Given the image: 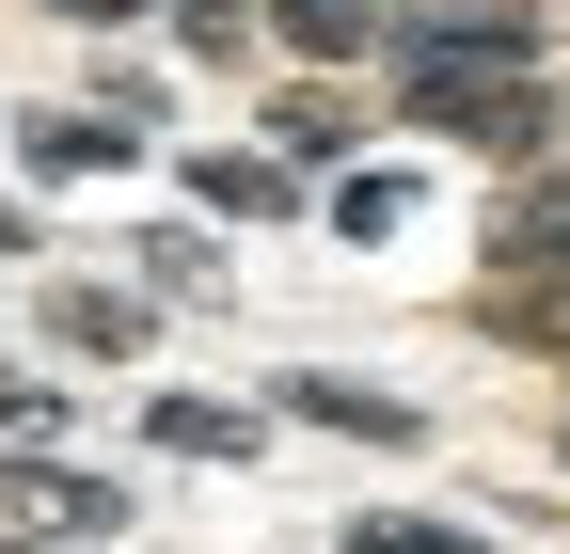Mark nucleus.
<instances>
[{"mask_svg": "<svg viewBox=\"0 0 570 554\" xmlns=\"http://www.w3.org/2000/svg\"><path fill=\"white\" fill-rule=\"evenodd\" d=\"M428 206H444V159H428V144H381V159H348L317 190V238L333 254H396V238H428Z\"/></svg>", "mask_w": 570, "mask_h": 554, "instance_id": "nucleus-10", "label": "nucleus"}, {"mask_svg": "<svg viewBox=\"0 0 570 554\" xmlns=\"http://www.w3.org/2000/svg\"><path fill=\"white\" fill-rule=\"evenodd\" d=\"M0 444H96V380H63L0 333Z\"/></svg>", "mask_w": 570, "mask_h": 554, "instance_id": "nucleus-15", "label": "nucleus"}, {"mask_svg": "<svg viewBox=\"0 0 570 554\" xmlns=\"http://www.w3.org/2000/svg\"><path fill=\"white\" fill-rule=\"evenodd\" d=\"M460 317L491 333V349H523V365L570 380V159H554V175H508V190L475 206V286H460Z\"/></svg>", "mask_w": 570, "mask_h": 554, "instance_id": "nucleus-1", "label": "nucleus"}, {"mask_svg": "<svg viewBox=\"0 0 570 554\" xmlns=\"http://www.w3.org/2000/svg\"><path fill=\"white\" fill-rule=\"evenodd\" d=\"M17 349H32V365H63V380H159L175 317L142 301L111 254H48L32 286H17Z\"/></svg>", "mask_w": 570, "mask_h": 554, "instance_id": "nucleus-2", "label": "nucleus"}, {"mask_svg": "<svg viewBox=\"0 0 570 554\" xmlns=\"http://www.w3.org/2000/svg\"><path fill=\"white\" fill-rule=\"evenodd\" d=\"M63 96H80V111H111L127 144H190V80L159 63V32H96V48H80V80H63Z\"/></svg>", "mask_w": 570, "mask_h": 554, "instance_id": "nucleus-11", "label": "nucleus"}, {"mask_svg": "<svg viewBox=\"0 0 570 554\" xmlns=\"http://www.w3.org/2000/svg\"><path fill=\"white\" fill-rule=\"evenodd\" d=\"M238 127H254V144L302 175V190H333L348 159H381V144H396V127H381V80H302V63H269V80L238 96Z\"/></svg>", "mask_w": 570, "mask_h": 554, "instance_id": "nucleus-5", "label": "nucleus"}, {"mask_svg": "<svg viewBox=\"0 0 570 554\" xmlns=\"http://www.w3.org/2000/svg\"><path fill=\"white\" fill-rule=\"evenodd\" d=\"M142 523V459H96V444H0V538H48V554H127Z\"/></svg>", "mask_w": 570, "mask_h": 554, "instance_id": "nucleus-3", "label": "nucleus"}, {"mask_svg": "<svg viewBox=\"0 0 570 554\" xmlns=\"http://www.w3.org/2000/svg\"><path fill=\"white\" fill-rule=\"evenodd\" d=\"M0 111H17V96H0Z\"/></svg>", "mask_w": 570, "mask_h": 554, "instance_id": "nucleus-20", "label": "nucleus"}, {"mask_svg": "<svg viewBox=\"0 0 570 554\" xmlns=\"http://www.w3.org/2000/svg\"><path fill=\"white\" fill-rule=\"evenodd\" d=\"M523 17H539V32H554V48H570V0H523Z\"/></svg>", "mask_w": 570, "mask_h": 554, "instance_id": "nucleus-18", "label": "nucleus"}, {"mask_svg": "<svg viewBox=\"0 0 570 554\" xmlns=\"http://www.w3.org/2000/svg\"><path fill=\"white\" fill-rule=\"evenodd\" d=\"M111 269H127V286L159 301L175 333H190V317H238V238H223V222H190V206H142V222L111 238Z\"/></svg>", "mask_w": 570, "mask_h": 554, "instance_id": "nucleus-9", "label": "nucleus"}, {"mask_svg": "<svg viewBox=\"0 0 570 554\" xmlns=\"http://www.w3.org/2000/svg\"><path fill=\"white\" fill-rule=\"evenodd\" d=\"M32 17H48V32H80V48H96V32H159V0H32Z\"/></svg>", "mask_w": 570, "mask_h": 554, "instance_id": "nucleus-17", "label": "nucleus"}, {"mask_svg": "<svg viewBox=\"0 0 570 554\" xmlns=\"http://www.w3.org/2000/svg\"><path fill=\"white\" fill-rule=\"evenodd\" d=\"M285 428L254 380H127V459H175V475H254Z\"/></svg>", "mask_w": 570, "mask_h": 554, "instance_id": "nucleus-6", "label": "nucleus"}, {"mask_svg": "<svg viewBox=\"0 0 570 554\" xmlns=\"http://www.w3.org/2000/svg\"><path fill=\"white\" fill-rule=\"evenodd\" d=\"M0 554H48V538H0Z\"/></svg>", "mask_w": 570, "mask_h": 554, "instance_id": "nucleus-19", "label": "nucleus"}, {"mask_svg": "<svg viewBox=\"0 0 570 554\" xmlns=\"http://www.w3.org/2000/svg\"><path fill=\"white\" fill-rule=\"evenodd\" d=\"M48 254H63V206H32L17 175H0V286H32Z\"/></svg>", "mask_w": 570, "mask_h": 554, "instance_id": "nucleus-16", "label": "nucleus"}, {"mask_svg": "<svg viewBox=\"0 0 570 554\" xmlns=\"http://www.w3.org/2000/svg\"><path fill=\"white\" fill-rule=\"evenodd\" d=\"M159 190L190 206V222H223V238H285V222H317V190L285 175L254 127H223V144H159Z\"/></svg>", "mask_w": 570, "mask_h": 554, "instance_id": "nucleus-8", "label": "nucleus"}, {"mask_svg": "<svg viewBox=\"0 0 570 554\" xmlns=\"http://www.w3.org/2000/svg\"><path fill=\"white\" fill-rule=\"evenodd\" d=\"M254 396H269L285 444H365V459H428L444 444V412H428L396 365H269Z\"/></svg>", "mask_w": 570, "mask_h": 554, "instance_id": "nucleus-4", "label": "nucleus"}, {"mask_svg": "<svg viewBox=\"0 0 570 554\" xmlns=\"http://www.w3.org/2000/svg\"><path fill=\"white\" fill-rule=\"evenodd\" d=\"M159 63L254 96V80H269V17H254V0H159Z\"/></svg>", "mask_w": 570, "mask_h": 554, "instance_id": "nucleus-13", "label": "nucleus"}, {"mask_svg": "<svg viewBox=\"0 0 570 554\" xmlns=\"http://www.w3.org/2000/svg\"><path fill=\"white\" fill-rule=\"evenodd\" d=\"M317 554H508V523L491 507H428V492H365V507H333Z\"/></svg>", "mask_w": 570, "mask_h": 554, "instance_id": "nucleus-12", "label": "nucleus"}, {"mask_svg": "<svg viewBox=\"0 0 570 554\" xmlns=\"http://www.w3.org/2000/svg\"><path fill=\"white\" fill-rule=\"evenodd\" d=\"M0 175H17L32 206H80V190L159 175V144H127V127H111V111H80V96H17V111H0Z\"/></svg>", "mask_w": 570, "mask_h": 554, "instance_id": "nucleus-7", "label": "nucleus"}, {"mask_svg": "<svg viewBox=\"0 0 570 554\" xmlns=\"http://www.w3.org/2000/svg\"><path fill=\"white\" fill-rule=\"evenodd\" d=\"M269 17V63L302 80H381V0H254Z\"/></svg>", "mask_w": 570, "mask_h": 554, "instance_id": "nucleus-14", "label": "nucleus"}]
</instances>
